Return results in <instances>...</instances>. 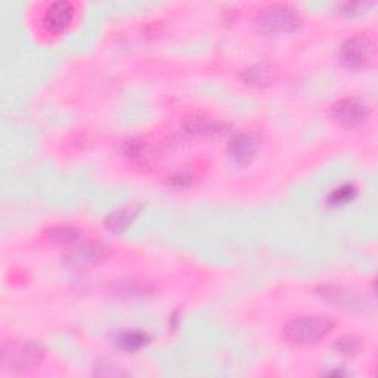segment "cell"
<instances>
[{"mask_svg": "<svg viewBox=\"0 0 378 378\" xmlns=\"http://www.w3.org/2000/svg\"><path fill=\"white\" fill-rule=\"evenodd\" d=\"M149 342H151L149 334L141 330L123 331L117 337V346L124 351H129V354L144 349L146 345H149Z\"/></svg>", "mask_w": 378, "mask_h": 378, "instance_id": "30bf717a", "label": "cell"}, {"mask_svg": "<svg viewBox=\"0 0 378 378\" xmlns=\"http://www.w3.org/2000/svg\"><path fill=\"white\" fill-rule=\"evenodd\" d=\"M335 326L333 318L321 315H308L292 319L285 326V337L288 342L298 346L318 343L328 335Z\"/></svg>", "mask_w": 378, "mask_h": 378, "instance_id": "6da1fadb", "label": "cell"}, {"mask_svg": "<svg viewBox=\"0 0 378 378\" xmlns=\"http://www.w3.org/2000/svg\"><path fill=\"white\" fill-rule=\"evenodd\" d=\"M260 141L253 133L241 132L232 136L228 144V156L235 166H248L259 153Z\"/></svg>", "mask_w": 378, "mask_h": 378, "instance_id": "8992f818", "label": "cell"}, {"mask_svg": "<svg viewBox=\"0 0 378 378\" xmlns=\"http://www.w3.org/2000/svg\"><path fill=\"white\" fill-rule=\"evenodd\" d=\"M107 257V250L99 243H82L70 250L68 259L79 268H92L103 263Z\"/></svg>", "mask_w": 378, "mask_h": 378, "instance_id": "ba28073f", "label": "cell"}, {"mask_svg": "<svg viewBox=\"0 0 378 378\" xmlns=\"http://www.w3.org/2000/svg\"><path fill=\"white\" fill-rule=\"evenodd\" d=\"M188 132H191L198 136H218L226 132L228 124L218 121V120H209V119H194L186 126Z\"/></svg>", "mask_w": 378, "mask_h": 378, "instance_id": "8fae6325", "label": "cell"}, {"mask_svg": "<svg viewBox=\"0 0 378 378\" xmlns=\"http://www.w3.org/2000/svg\"><path fill=\"white\" fill-rule=\"evenodd\" d=\"M255 22L263 33L281 34L298 29L301 17L293 6L287 3H272L257 12Z\"/></svg>", "mask_w": 378, "mask_h": 378, "instance_id": "7a4b0ae2", "label": "cell"}, {"mask_svg": "<svg viewBox=\"0 0 378 378\" xmlns=\"http://www.w3.org/2000/svg\"><path fill=\"white\" fill-rule=\"evenodd\" d=\"M137 210L135 207H121L109 213L105 219V228L114 234H121L129 228L135 220Z\"/></svg>", "mask_w": 378, "mask_h": 378, "instance_id": "9c48e42d", "label": "cell"}, {"mask_svg": "<svg viewBox=\"0 0 378 378\" xmlns=\"http://www.w3.org/2000/svg\"><path fill=\"white\" fill-rule=\"evenodd\" d=\"M194 181V176L186 172V170H182V172H178L172 174L169 178V185L173 186V188H185V186H189Z\"/></svg>", "mask_w": 378, "mask_h": 378, "instance_id": "2e32d148", "label": "cell"}, {"mask_svg": "<svg viewBox=\"0 0 378 378\" xmlns=\"http://www.w3.org/2000/svg\"><path fill=\"white\" fill-rule=\"evenodd\" d=\"M356 194H358V189L355 185L345 183V185L334 188L328 194L326 201H328V204L333 207H342L345 204L351 203V201L356 198Z\"/></svg>", "mask_w": 378, "mask_h": 378, "instance_id": "5bb4252c", "label": "cell"}, {"mask_svg": "<svg viewBox=\"0 0 378 378\" xmlns=\"http://www.w3.org/2000/svg\"><path fill=\"white\" fill-rule=\"evenodd\" d=\"M46 238L55 244H73L79 239L80 231L73 225H56L46 229Z\"/></svg>", "mask_w": 378, "mask_h": 378, "instance_id": "7c38bea8", "label": "cell"}, {"mask_svg": "<svg viewBox=\"0 0 378 378\" xmlns=\"http://www.w3.org/2000/svg\"><path fill=\"white\" fill-rule=\"evenodd\" d=\"M371 3H365V2H349V3H342L338 6L340 12H342L343 15H358L365 8H370Z\"/></svg>", "mask_w": 378, "mask_h": 378, "instance_id": "e0dca14e", "label": "cell"}, {"mask_svg": "<svg viewBox=\"0 0 378 378\" xmlns=\"http://www.w3.org/2000/svg\"><path fill=\"white\" fill-rule=\"evenodd\" d=\"M375 52V45L368 36H354L340 46V61L350 70L368 67Z\"/></svg>", "mask_w": 378, "mask_h": 378, "instance_id": "277c9868", "label": "cell"}, {"mask_svg": "<svg viewBox=\"0 0 378 378\" xmlns=\"http://www.w3.org/2000/svg\"><path fill=\"white\" fill-rule=\"evenodd\" d=\"M337 354L343 355V356H356L361 349H362V345H361V340L355 335H345V337H340L335 345H334Z\"/></svg>", "mask_w": 378, "mask_h": 378, "instance_id": "9a60e30c", "label": "cell"}, {"mask_svg": "<svg viewBox=\"0 0 378 378\" xmlns=\"http://www.w3.org/2000/svg\"><path fill=\"white\" fill-rule=\"evenodd\" d=\"M43 349L34 342H14L3 346L2 367L12 372H27L43 359Z\"/></svg>", "mask_w": 378, "mask_h": 378, "instance_id": "3957f363", "label": "cell"}, {"mask_svg": "<svg viewBox=\"0 0 378 378\" xmlns=\"http://www.w3.org/2000/svg\"><path fill=\"white\" fill-rule=\"evenodd\" d=\"M370 114L368 105L358 98L338 99L331 107V117L346 129H355L367 120Z\"/></svg>", "mask_w": 378, "mask_h": 378, "instance_id": "5b68a950", "label": "cell"}, {"mask_svg": "<svg viewBox=\"0 0 378 378\" xmlns=\"http://www.w3.org/2000/svg\"><path fill=\"white\" fill-rule=\"evenodd\" d=\"M241 79L245 84L263 87V86L269 84V82H271V68L264 64L251 66L243 71Z\"/></svg>", "mask_w": 378, "mask_h": 378, "instance_id": "4fadbf2b", "label": "cell"}, {"mask_svg": "<svg viewBox=\"0 0 378 378\" xmlns=\"http://www.w3.org/2000/svg\"><path fill=\"white\" fill-rule=\"evenodd\" d=\"M74 18V5L71 2H54L45 12L43 24L50 33H61L70 27Z\"/></svg>", "mask_w": 378, "mask_h": 378, "instance_id": "52a82bcc", "label": "cell"}]
</instances>
